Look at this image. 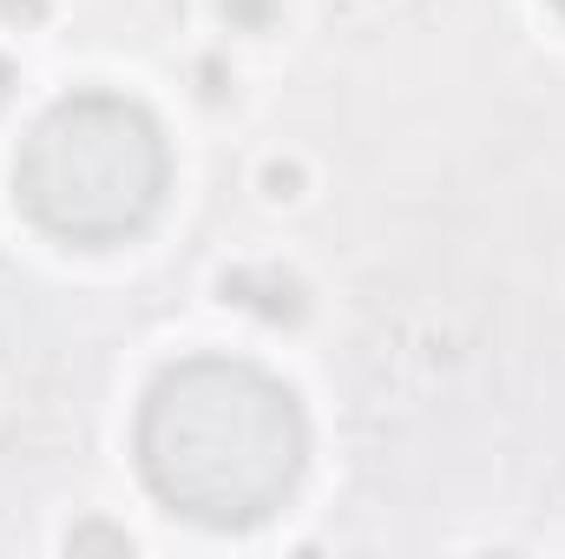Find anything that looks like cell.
Here are the masks:
<instances>
[{"label": "cell", "instance_id": "obj_1", "mask_svg": "<svg viewBox=\"0 0 565 559\" xmlns=\"http://www.w3.org/2000/svg\"><path fill=\"white\" fill-rule=\"evenodd\" d=\"M309 467L302 402L270 369L237 356L171 362L139 409L145 487L217 534L270 520Z\"/></svg>", "mask_w": 565, "mask_h": 559}, {"label": "cell", "instance_id": "obj_2", "mask_svg": "<svg viewBox=\"0 0 565 559\" xmlns=\"http://www.w3.org/2000/svg\"><path fill=\"white\" fill-rule=\"evenodd\" d=\"M171 151L158 119L126 93H66L40 113L13 158L20 211L60 244H126L158 218Z\"/></svg>", "mask_w": 565, "mask_h": 559}, {"label": "cell", "instance_id": "obj_3", "mask_svg": "<svg viewBox=\"0 0 565 559\" xmlns=\"http://www.w3.org/2000/svg\"><path fill=\"white\" fill-rule=\"evenodd\" d=\"M224 296L237 303V309H250V316H264V323H296L309 303H302V283L282 277V271H231L224 277Z\"/></svg>", "mask_w": 565, "mask_h": 559}, {"label": "cell", "instance_id": "obj_4", "mask_svg": "<svg viewBox=\"0 0 565 559\" xmlns=\"http://www.w3.org/2000/svg\"><path fill=\"white\" fill-rule=\"evenodd\" d=\"M224 7V20L237 27V33H264L270 20H277V0H217Z\"/></svg>", "mask_w": 565, "mask_h": 559}, {"label": "cell", "instance_id": "obj_5", "mask_svg": "<svg viewBox=\"0 0 565 559\" xmlns=\"http://www.w3.org/2000/svg\"><path fill=\"white\" fill-rule=\"evenodd\" d=\"M66 547H73V553H86V547H106V553H132V540H126L119 527H73V534H66Z\"/></svg>", "mask_w": 565, "mask_h": 559}, {"label": "cell", "instance_id": "obj_6", "mask_svg": "<svg viewBox=\"0 0 565 559\" xmlns=\"http://www.w3.org/2000/svg\"><path fill=\"white\" fill-rule=\"evenodd\" d=\"M296 184H302L296 165H270V191H277V198H296Z\"/></svg>", "mask_w": 565, "mask_h": 559}, {"label": "cell", "instance_id": "obj_7", "mask_svg": "<svg viewBox=\"0 0 565 559\" xmlns=\"http://www.w3.org/2000/svg\"><path fill=\"white\" fill-rule=\"evenodd\" d=\"M0 13H7V20H40L46 0H0Z\"/></svg>", "mask_w": 565, "mask_h": 559}, {"label": "cell", "instance_id": "obj_8", "mask_svg": "<svg viewBox=\"0 0 565 559\" xmlns=\"http://www.w3.org/2000/svg\"><path fill=\"white\" fill-rule=\"evenodd\" d=\"M7 99H13V66L0 60V113H7Z\"/></svg>", "mask_w": 565, "mask_h": 559}, {"label": "cell", "instance_id": "obj_9", "mask_svg": "<svg viewBox=\"0 0 565 559\" xmlns=\"http://www.w3.org/2000/svg\"><path fill=\"white\" fill-rule=\"evenodd\" d=\"M553 7H559V13H565V0H553Z\"/></svg>", "mask_w": 565, "mask_h": 559}]
</instances>
